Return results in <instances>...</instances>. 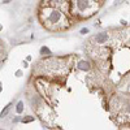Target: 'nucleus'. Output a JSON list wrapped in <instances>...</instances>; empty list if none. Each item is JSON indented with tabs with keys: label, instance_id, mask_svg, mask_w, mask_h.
I'll use <instances>...</instances> for the list:
<instances>
[{
	"label": "nucleus",
	"instance_id": "nucleus-5",
	"mask_svg": "<svg viewBox=\"0 0 130 130\" xmlns=\"http://www.w3.org/2000/svg\"><path fill=\"white\" fill-rule=\"evenodd\" d=\"M16 111H17V113H21V112L23 111V103H22V101H18V104H17Z\"/></svg>",
	"mask_w": 130,
	"mask_h": 130
},
{
	"label": "nucleus",
	"instance_id": "nucleus-9",
	"mask_svg": "<svg viewBox=\"0 0 130 130\" xmlns=\"http://www.w3.org/2000/svg\"><path fill=\"white\" fill-rule=\"evenodd\" d=\"M126 112L130 113V103H128V105H126Z\"/></svg>",
	"mask_w": 130,
	"mask_h": 130
},
{
	"label": "nucleus",
	"instance_id": "nucleus-3",
	"mask_svg": "<svg viewBox=\"0 0 130 130\" xmlns=\"http://www.w3.org/2000/svg\"><path fill=\"white\" fill-rule=\"evenodd\" d=\"M107 40H108V34H107V33L96 34V37H95V42H96L98 44H104Z\"/></svg>",
	"mask_w": 130,
	"mask_h": 130
},
{
	"label": "nucleus",
	"instance_id": "nucleus-8",
	"mask_svg": "<svg viewBox=\"0 0 130 130\" xmlns=\"http://www.w3.org/2000/svg\"><path fill=\"white\" fill-rule=\"evenodd\" d=\"M89 33V29H86V27H83L82 30H81V34H87Z\"/></svg>",
	"mask_w": 130,
	"mask_h": 130
},
{
	"label": "nucleus",
	"instance_id": "nucleus-7",
	"mask_svg": "<svg viewBox=\"0 0 130 130\" xmlns=\"http://www.w3.org/2000/svg\"><path fill=\"white\" fill-rule=\"evenodd\" d=\"M9 107H10V105H8V107H5V109L3 111V112H1V117H3V116H4V115L7 113V112H8V109H9Z\"/></svg>",
	"mask_w": 130,
	"mask_h": 130
},
{
	"label": "nucleus",
	"instance_id": "nucleus-2",
	"mask_svg": "<svg viewBox=\"0 0 130 130\" xmlns=\"http://www.w3.org/2000/svg\"><path fill=\"white\" fill-rule=\"evenodd\" d=\"M62 20H64V16H62V13L59 9L51 8L50 10H48V22H50V23L59 25Z\"/></svg>",
	"mask_w": 130,
	"mask_h": 130
},
{
	"label": "nucleus",
	"instance_id": "nucleus-6",
	"mask_svg": "<svg viewBox=\"0 0 130 130\" xmlns=\"http://www.w3.org/2000/svg\"><path fill=\"white\" fill-rule=\"evenodd\" d=\"M40 52H42V54H46V55H51V51L50 50H48V48L47 47H42V50H40Z\"/></svg>",
	"mask_w": 130,
	"mask_h": 130
},
{
	"label": "nucleus",
	"instance_id": "nucleus-10",
	"mask_svg": "<svg viewBox=\"0 0 130 130\" xmlns=\"http://www.w3.org/2000/svg\"><path fill=\"white\" fill-rule=\"evenodd\" d=\"M3 3H5V4H7V3H10V0H3Z\"/></svg>",
	"mask_w": 130,
	"mask_h": 130
},
{
	"label": "nucleus",
	"instance_id": "nucleus-4",
	"mask_svg": "<svg viewBox=\"0 0 130 130\" xmlns=\"http://www.w3.org/2000/svg\"><path fill=\"white\" fill-rule=\"evenodd\" d=\"M77 68H78L79 70H83V72H86V70H89L91 68L90 62L86 61V60H81L78 64H77Z\"/></svg>",
	"mask_w": 130,
	"mask_h": 130
},
{
	"label": "nucleus",
	"instance_id": "nucleus-1",
	"mask_svg": "<svg viewBox=\"0 0 130 130\" xmlns=\"http://www.w3.org/2000/svg\"><path fill=\"white\" fill-rule=\"evenodd\" d=\"M94 0H76V5L77 9L79 10L81 13H85V12H90L92 15L94 9H95V4H94Z\"/></svg>",
	"mask_w": 130,
	"mask_h": 130
}]
</instances>
